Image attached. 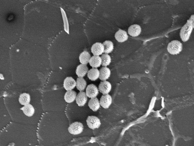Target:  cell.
I'll list each match as a JSON object with an SVG mask.
<instances>
[{
    "mask_svg": "<svg viewBox=\"0 0 194 146\" xmlns=\"http://www.w3.org/2000/svg\"><path fill=\"white\" fill-rule=\"evenodd\" d=\"M99 78L102 81H105L109 78L110 75L111 71L106 67L101 68L99 70Z\"/></svg>",
    "mask_w": 194,
    "mask_h": 146,
    "instance_id": "cell-14",
    "label": "cell"
},
{
    "mask_svg": "<svg viewBox=\"0 0 194 146\" xmlns=\"http://www.w3.org/2000/svg\"><path fill=\"white\" fill-rule=\"evenodd\" d=\"M75 100L78 106H83L87 100V96L86 93L83 91L80 92L76 96Z\"/></svg>",
    "mask_w": 194,
    "mask_h": 146,
    "instance_id": "cell-12",
    "label": "cell"
},
{
    "mask_svg": "<svg viewBox=\"0 0 194 146\" xmlns=\"http://www.w3.org/2000/svg\"><path fill=\"white\" fill-rule=\"evenodd\" d=\"M24 114L28 117L32 116L35 113V110L33 106L30 104L28 103L21 108Z\"/></svg>",
    "mask_w": 194,
    "mask_h": 146,
    "instance_id": "cell-16",
    "label": "cell"
},
{
    "mask_svg": "<svg viewBox=\"0 0 194 146\" xmlns=\"http://www.w3.org/2000/svg\"><path fill=\"white\" fill-rule=\"evenodd\" d=\"M76 85V82L71 77H67L64 80L63 87L67 91L72 90Z\"/></svg>",
    "mask_w": 194,
    "mask_h": 146,
    "instance_id": "cell-10",
    "label": "cell"
},
{
    "mask_svg": "<svg viewBox=\"0 0 194 146\" xmlns=\"http://www.w3.org/2000/svg\"><path fill=\"white\" fill-rule=\"evenodd\" d=\"M19 103L22 105L29 103L30 101V96L28 93H23L21 94L18 98Z\"/></svg>",
    "mask_w": 194,
    "mask_h": 146,
    "instance_id": "cell-22",
    "label": "cell"
},
{
    "mask_svg": "<svg viewBox=\"0 0 194 146\" xmlns=\"http://www.w3.org/2000/svg\"><path fill=\"white\" fill-rule=\"evenodd\" d=\"M111 88L110 83L106 80L101 82L99 86V90L103 95L108 94Z\"/></svg>",
    "mask_w": 194,
    "mask_h": 146,
    "instance_id": "cell-7",
    "label": "cell"
},
{
    "mask_svg": "<svg viewBox=\"0 0 194 146\" xmlns=\"http://www.w3.org/2000/svg\"><path fill=\"white\" fill-rule=\"evenodd\" d=\"M90 54L87 51H84L80 54L79 56V60L81 64L86 65L91 58Z\"/></svg>",
    "mask_w": 194,
    "mask_h": 146,
    "instance_id": "cell-21",
    "label": "cell"
},
{
    "mask_svg": "<svg viewBox=\"0 0 194 146\" xmlns=\"http://www.w3.org/2000/svg\"><path fill=\"white\" fill-rule=\"evenodd\" d=\"M3 2L0 6V34H22L24 27V6L20 2Z\"/></svg>",
    "mask_w": 194,
    "mask_h": 146,
    "instance_id": "cell-1",
    "label": "cell"
},
{
    "mask_svg": "<svg viewBox=\"0 0 194 146\" xmlns=\"http://www.w3.org/2000/svg\"><path fill=\"white\" fill-rule=\"evenodd\" d=\"M104 47V53L108 54L112 52L114 48L113 43L110 40H106L102 43Z\"/></svg>",
    "mask_w": 194,
    "mask_h": 146,
    "instance_id": "cell-24",
    "label": "cell"
},
{
    "mask_svg": "<svg viewBox=\"0 0 194 146\" xmlns=\"http://www.w3.org/2000/svg\"><path fill=\"white\" fill-rule=\"evenodd\" d=\"M116 40L119 42H123L127 40L128 36L127 32L123 30L119 29L115 33V35Z\"/></svg>",
    "mask_w": 194,
    "mask_h": 146,
    "instance_id": "cell-13",
    "label": "cell"
},
{
    "mask_svg": "<svg viewBox=\"0 0 194 146\" xmlns=\"http://www.w3.org/2000/svg\"><path fill=\"white\" fill-rule=\"evenodd\" d=\"M102 59L101 64L103 67L109 65L111 62V57L108 54H103L100 57Z\"/></svg>",
    "mask_w": 194,
    "mask_h": 146,
    "instance_id": "cell-25",
    "label": "cell"
},
{
    "mask_svg": "<svg viewBox=\"0 0 194 146\" xmlns=\"http://www.w3.org/2000/svg\"><path fill=\"white\" fill-rule=\"evenodd\" d=\"M87 83L85 80L83 78L78 77L76 82V87L80 92L83 91L85 89Z\"/></svg>",
    "mask_w": 194,
    "mask_h": 146,
    "instance_id": "cell-23",
    "label": "cell"
},
{
    "mask_svg": "<svg viewBox=\"0 0 194 146\" xmlns=\"http://www.w3.org/2000/svg\"><path fill=\"white\" fill-rule=\"evenodd\" d=\"M91 50L94 55L99 56L104 53V46L101 43H96L92 46Z\"/></svg>",
    "mask_w": 194,
    "mask_h": 146,
    "instance_id": "cell-9",
    "label": "cell"
},
{
    "mask_svg": "<svg viewBox=\"0 0 194 146\" xmlns=\"http://www.w3.org/2000/svg\"><path fill=\"white\" fill-rule=\"evenodd\" d=\"M86 121L88 127L92 130L99 128L101 124L100 119L94 116H89Z\"/></svg>",
    "mask_w": 194,
    "mask_h": 146,
    "instance_id": "cell-5",
    "label": "cell"
},
{
    "mask_svg": "<svg viewBox=\"0 0 194 146\" xmlns=\"http://www.w3.org/2000/svg\"><path fill=\"white\" fill-rule=\"evenodd\" d=\"M87 76L90 80L95 81L99 77V70L97 68H93L88 71Z\"/></svg>",
    "mask_w": 194,
    "mask_h": 146,
    "instance_id": "cell-20",
    "label": "cell"
},
{
    "mask_svg": "<svg viewBox=\"0 0 194 146\" xmlns=\"http://www.w3.org/2000/svg\"><path fill=\"white\" fill-rule=\"evenodd\" d=\"M100 102L96 97L91 98L88 103L89 108L94 112L98 110L100 107Z\"/></svg>",
    "mask_w": 194,
    "mask_h": 146,
    "instance_id": "cell-18",
    "label": "cell"
},
{
    "mask_svg": "<svg viewBox=\"0 0 194 146\" xmlns=\"http://www.w3.org/2000/svg\"><path fill=\"white\" fill-rule=\"evenodd\" d=\"M142 31L141 26L136 24L132 25L128 28V32L129 34L133 37L139 36Z\"/></svg>",
    "mask_w": 194,
    "mask_h": 146,
    "instance_id": "cell-11",
    "label": "cell"
},
{
    "mask_svg": "<svg viewBox=\"0 0 194 146\" xmlns=\"http://www.w3.org/2000/svg\"><path fill=\"white\" fill-rule=\"evenodd\" d=\"M90 65L93 68H97L102 64V59L99 56L94 55L91 57L89 61Z\"/></svg>",
    "mask_w": 194,
    "mask_h": 146,
    "instance_id": "cell-19",
    "label": "cell"
},
{
    "mask_svg": "<svg viewBox=\"0 0 194 146\" xmlns=\"http://www.w3.org/2000/svg\"><path fill=\"white\" fill-rule=\"evenodd\" d=\"M111 96L109 94L103 95L101 96L100 100V105L104 109L108 108L112 103Z\"/></svg>",
    "mask_w": 194,
    "mask_h": 146,
    "instance_id": "cell-8",
    "label": "cell"
},
{
    "mask_svg": "<svg viewBox=\"0 0 194 146\" xmlns=\"http://www.w3.org/2000/svg\"><path fill=\"white\" fill-rule=\"evenodd\" d=\"M88 71V68L86 65L81 64L77 67L76 73L79 77L83 78Z\"/></svg>",
    "mask_w": 194,
    "mask_h": 146,
    "instance_id": "cell-15",
    "label": "cell"
},
{
    "mask_svg": "<svg viewBox=\"0 0 194 146\" xmlns=\"http://www.w3.org/2000/svg\"><path fill=\"white\" fill-rule=\"evenodd\" d=\"M82 124L79 122H75L72 123L68 128L69 132L73 135H78L81 133L83 130Z\"/></svg>",
    "mask_w": 194,
    "mask_h": 146,
    "instance_id": "cell-4",
    "label": "cell"
},
{
    "mask_svg": "<svg viewBox=\"0 0 194 146\" xmlns=\"http://www.w3.org/2000/svg\"><path fill=\"white\" fill-rule=\"evenodd\" d=\"M167 48L168 52L170 54L177 55L182 50V44L180 41L174 40L168 43Z\"/></svg>",
    "mask_w": 194,
    "mask_h": 146,
    "instance_id": "cell-3",
    "label": "cell"
},
{
    "mask_svg": "<svg viewBox=\"0 0 194 146\" xmlns=\"http://www.w3.org/2000/svg\"><path fill=\"white\" fill-rule=\"evenodd\" d=\"M99 90L95 85L93 84H90L87 86L85 93L87 97L93 98L96 97L99 94Z\"/></svg>",
    "mask_w": 194,
    "mask_h": 146,
    "instance_id": "cell-6",
    "label": "cell"
},
{
    "mask_svg": "<svg viewBox=\"0 0 194 146\" xmlns=\"http://www.w3.org/2000/svg\"><path fill=\"white\" fill-rule=\"evenodd\" d=\"M194 15H192L187 20L186 23L182 27L179 35L181 40L184 42L187 41L189 39L194 28Z\"/></svg>",
    "mask_w": 194,
    "mask_h": 146,
    "instance_id": "cell-2",
    "label": "cell"
},
{
    "mask_svg": "<svg viewBox=\"0 0 194 146\" xmlns=\"http://www.w3.org/2000/svg\"><path fill=\"white\" fill-rule=\"evenodd\" d=\"M76 97V93L73 90L68 91L65 93L64 99L67 103H72L75 99Z\"/></svg>",
    "mask_w": 194,
    "mask_h": 146,
    "instance_id": "cell-17",
    "label": "cell"
}]
</instances>
